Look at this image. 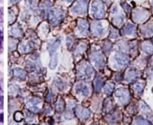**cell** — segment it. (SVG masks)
Returning <instances> with one entry per match:
<instances>
[{
  "instance_id": "cell-1",
  "label": "cell",
  "mask_w": 153,
  "mask_h": 125,
  "mask_svg": "<svg viewBox=\"0 0 153 125\" xmlns=\"http://www.w3.org/2000/svg\"><path fill=\"white\" fill-rule=\"evenodd\" d=\"M111 62H112V67L119 70L126 67L129 64V58L122 52H116L112 57Z\"/></svg>"
},
{
  "instance_id": "cell-2",
  "label": "cell",
  "mask_w": 153,
  "mask_h": 125,
  "mask_svg": "<svg viewBox=\"0 0 153 125\" xmlns=\"http://www.w3.org/2000/svg\"><path fill=\"white\" fill-rule=\"evenodd\" d=\"M90 12L94 18H103L105 16V8L102 1H100V0H93L91 2Z\"/></svg>"
},
{
  "instance_id": "cell-3",
  "label": "cell",
  "mask_w": 153,
  "mask_h": 125,
  "mask_svg": "<svg viewBox=\"0 0 153 125\" xmlns=\"http://www.w3.org/2000/svg\"><path fill=\"white\" fill-rule=\"evenodd\" d=\"M59 42H60V41L59 39H57L53 42H51V43H50L48 45V49H49V51H50V54H51L50 68L51 70H54L56 68L57 64H58V55L56 53V50H57V48L59 45Z\"/></svg>"
},
{
  "instance_id": "cell-4",
  "label": "cell",
  "mask_w": 153,
  "mask_h": 125,
  "mask_svg": "<svg viewBox=\"0 0 153 125\" xmlns=\"http://www.w3.org/2000/svg\"><path fill=\"white\" fill-rule=\"evenodd\" d=\"M78 72H79L78 73L79 77L82 79H89L94 75L93 68L85 61L81 62V63L79 64V69H78Z\"/></svg>"
},
{
  "instance_id": "cell-5",
  "label": "cell",
  "mask_w": 153,
  "mask_h": 125,
  "mask_svg": "<svg viewBox=\"0 0 153 125\" xmlns=\"http://www.w3.org/2000/svg\"><path fill=\"white\" fill-rule=\"evenodd\" d=\"M114 97H115V100L117 101V103L119 104L124 105L130 100V94H129V91L126 88L120 87V88H118L116 90V92L114 94Z\"/></svg>"
},
{
  "instance_id": "cell-6",
  "label": "cell",
  "mask_w": 153,
  "mask_h": 125,
  "mask_svg": "<svg viewBox=\"0 0 153 125\" xmlns=\"http://www.w3.org/2000/svg\"><path fill=\"white\" fill-rule=\"evenodd\" d=\"M71 12L76 15H86L88 13V1L78 0L71 7Z\"/></svg>"
},
{
  "instance_id": "cell-7",
  "label": "cell",
  "mask_w": 153,
  "mask_h": 125,
  "mask_svg": "<svg viewBox=\"0 0 153 125\" xmlns=\"http://www.w3.org/2000/svg\"><path fill=\"white\" fill-rule=\"evenodd\" d=\"M149 16V13L144 8H136L132 13V20L136 23H141L147 20Z\"/></svg>"
},
{
  "instance_id": "cell-8",
  "label": "cell",
  "mask_w": 153,
  "mask_h": 125,
  "mask_svg": "<svg viewBox=\"0 0 153 125\" xmlns=\"http://www.w3.org/2000/svg\"><path fill=\"white\" fill-rule=\"evenodd\" d=\"M50 22L53 25L59 24L63 18V11L60 8H53L50 10Z\"/></svg>"
},
{
  "instance_id": "cell-9",
  "label": "cell",
  "mask_w": 153,
  "mask_h": 125,
  "mask_svg": "<svg viewBox=\"0 0 153 125\" xmlns=\"http://www.w3.org/2000/svg\"><path fill=\"white\" fill-rule=\"evenodd\" d=\"M90 59L92 63L97 68V69H102L105 65V58L104 56L101 52L99 51H93L90 54Z\"/></svg>"
},
{
  "instance_id": "cell-10",
  "label": "cell",
  "mask_w": 153,
  "mask_h": 125,
  "mask_svg": "<svg viewBox=\"0 0 153 125\" xmlns=\"http://www.w3.org/2000/svg\"><path fill=\"white\" fill-rule=\"evenodd\" d=\"M91 27H92V33L95 36L101 37L102 35H104L105 27L102 22H94V23H92Z\"/></svg>"
},
{
  "instance_id": "cell-11",
  "label": "cell",
  "mask_w": 153,
  "mask_h": 125,
  "mask_svg": "<svg viewBox=\"0 0 153 125\" xmlns=\"http://www.w3.org/2000/svg\"><path fill=\"white\" fill-rule=\"evenodd\" d=\"M140 33L144 37H150L151 35H153V24H143L142 26H140Z\"/></svg>"
},
{
  "instance_id": "cell-12",
  "label": "cell",
  "mask_w": 153,
  "mask_h": 125,
  "mask_svg": "<svg viewBox=\"0 0 153 125\" xmlns=\"http://www.w3.org/2000/svg\"><path fill=\"white\" fill-rule=\"evenodd\" d=\"M88 32V24L86 20L79 19V33L80 35H87Z\"/></svg>"
},
{
  "instance_id": "cell-13",
  "label": "cell",
  "mask_w": 153,
  "mask_h": 125,
  "mask_svg": "<svg viewBox=\"0 0 153 125\" xmlns=\"http://www.w3.org/2000/svg\"><path fill=\"white\" fill-rule=\"evenodd\" d=\"M138 75H139V73L136 69L130 68L127 70V71L125 73V80L128 82H131V81L134 80L138 77Z\"/></svg>"
},
{
  "instance_id": "cell-14",
  "label": "cell",
  "mask_w": 153,
  "mask_h": 125,
  "mask_svg": "<svg viewBox=\"0 0 153 125\" xmlns=\"http://www.w3.org/2000/svg\"><path fill=\"white\" fill-rule=\"evenodd\" d=\"M40 104V99L37 98H31L29 100V102L27 103V108L33 112H39V107L37 106V104Z\"/></svg>"
},
{
  "instance_id": "cell-15",
  "label": "cell",
  "mask_w": 153,
  "mask_h": 125,
  "mask_svg": "<svg viewBox=\"0 0 153 125\" xmlns=\"http://www.w3.org/2000/svg\"><path fill=\"white\" fill-rule=\"evenodd\" d=\"M76 92L79 95H88L89 94V89L88 87L84 84V83H79L76 86Z\"/></svg>"
},
{
  "instance_id": "cell-16",
  "label": "cell",
  "mask_w": 153,
  "mask_h": 125,
  "mask_svg": "<svg viewBox=\"0 0 153 125\" xmlns=\"http://www.w3.org/2000/svg\"><path fill=\"white\" fill-rule=\"evenodd\" d=\"M33 50V44L31 41L22 42L19 45V51L22 53H26V52L32 51Z\"/></svg>"
},
{
  "instance_id": "cell-17",
  "label": "cell",
  "mask_w": 153,
  "mask_h": 125,
  "mask_svg": "<svg viewBox=\"0 0 153 125\" xmlns=\"http://www.w3.org/2000/svg\"><path fill=\"white\" fill-rule=\"evenodd\" d=\"M113 16V18H112V22L114 25L116 26H120L123 23V20H124V16L123 15H120L119 12H117L116 14H114L112 15Z\"/></svg>"
},
{
  "instance_id": "cell-18",
  "label": "cell",
  "mask_w": 153,
  "mask_h": 125,
  "mask_svg": "<svg viewBox=\"0 0 153 125\" xmlns=\"http://www.w3.org/2000/svg\"><path fill=\"white\" fill-rule=\"evenodd\" d=\"M123 35H133L135 33V26L131 24H127L122 31Z\"/></svg>"
},
{
  "instance_id": "cell-19",
  "label": "cell",
  "mask_w": 153,
  "mask_h": 125,
  "mask_svg": "<svg viewBox=\"0 0 153 125\" xmlns=\"http://www.w3.org/2000/svg\"><path fill=\"white\" fill-rule=\"evenodd\" d=\"M103 84H104L103 78H102L100 76H97L96 78H95V80H94V90H95L97 93L100 92V90L102 89Z\"/></svg>"
},
{
  "instance_id": "cell-20",
  "label": "cell",
  "mask_w": 153,
  "mask_h": 125,
  "mask_svg": "<svg viewBox=\"0 0 153 125\" xmlns=\"http://www.w3.org/2000/svg\"><path fill=\"white\" fill-rule=\"evenodd\" d=\"M76 112V115H78L80 119H87L90 115V112L86 108H78Z\"/></svg>"
},
{
  "instance_id": "cell-21",
  "label": "cell",
  "mask_w": 153,
  "mask_h": 125,
  "mask_svg": "<svg viewBox=\"0 0 153 125\" xmlns=\"http://www.w3.org/2000/svg\"><path fill=\"white\" fill-rule=\"evenodd\" d=\"M14 77H15L16 78L24 80V79H25V78H26V72H25L24 70H22V69L16 68V69L14 70Z\"/></svg>"
},
{
  "instance_id": "cell-22",
  "label": "cell",
  "mask_w": 153,
  "mask_h": 125,
  "mask_svg": "<svg viewBox=\"0 0 153 125\" xmlns=\"http://www.w3.org/2000/svg\"><path fill=\"white\" fill-rule=\"evenodd\" d=\"M141 50L143 51H145L146 53L152 54L153 53V45L149 41H145L141 44Z\"/></svg>"
},
{
  "instance_id": "cell-23",
  "label": "cell",
  "mask_w": 153,
  "mask_h": 125,
  "mask_svg": "<svg viewBox=\"0 0 153 125\" xmlns=\"http://www.w3.org/2000/svg\"><path fill=\"white\" fill-rule=\"evenodd\" d=\"M114 89V84L113 82H108V83H106V85L104 88V92L106 95H110L113 93Z\"/></svg>"
},
{
  "instance_id": "cell-24",
  "label": "cell",
  "mask_w": 153,
  "mask_h": 125,
  "mask_svg": "<svg viewBox=\"0 0 153 125\" xmlns=\"http://www.w3.org/2000/svg\"><path fill=\"white\" fill-rule=\"evenodd\" d=\"M144 86H145L144 83H140V82L136 83V84L133 86V91H134V93L137 94L138 95H140L142 93V91H143Z\"/></svg>"
},
{
  "instance_id": "cell-25",
  "label": "cell",
  "mask_w": 153,
  "mask_h": 125,
  "mask_svg": "<svg viewBox=\"0 0 153 125\" xmlns=\"http://www.w3.org/2000/svg\"><path fill=\"white\" fill-rule=\"evenodd\" d=\"M64 109H65V102L63 101L62 98H59L56 104V111L58 112H61Z\"/></svg>"
},
{
  "instance_id": "cell-26",
  "label": "cell",
  "mask_w": 153,
  "mask_h": 125,
  "mask_svg": "<svg viewBox=\"0 0 153 125\" xmlns=\"http://www.w3.org/2000/svg\"><path fill=\"white\" fill-rule=\"evenodd\" d=\"M134 124H151L149 121L145 119L142 116H137L134 119Z\"/></svg>"
},
{
  "instance_id": "cell-27",
  "label": "cell",
  "mask_w": 153,
  "mask_h": 125,
  "mask_svg": "<svg viewBox=\"0 0 153 125\" xmlns=\"http://www.w3.org/2000/svg\"><path fill=\"white\" fill-rule=\"evenodd\" d=\"M11 33H12V35L15 36V37H19V36L22 35V32H21V30L18 28L17 25H14V26L11 28Z\"/></svg>"
},
{
  "instance_id": "cell-28",
  "label": "cell",
  "mask_w": 153,
  "mask_h": 125,
  "mask_svg": "<svg viewBox=\"0 0 153 125\" xmlns=\"http://www.w3.org/2000/svg\"><path fill=\"white\" fill-rule=\"evenodd\" d=\"M140 109L141 110V112H146V113H149V112H150V109H149V107L143 102V101H141L140 103Z\"/></svg>"
},
{
  "instance_id": "cell-29",
  "label": "cell",
  "mask_w": 153,
  "mask_h": 125,
  "mask_svg": "<svg viewBox=\"0 0 153 125\" xmlns=\"http://www.w3.org/2000/svg\"><path fill=\"white\" fill-rule=\"evenodd\" d=\"M19 89H18V87L16 86V85H10L9 86V93L10 95H16L18 93Z\"/></svg>"
},
{
  "instance_id": "cell-30",
  "label": "cell",
  "mask_w": 153,
  "mask_h": 125,
  "mask_svg": "<svg viewBox=\"0 0 153 125\" xmlns=\"http://www.w3.org/2000/svg\"><path fill=\"white\" fill-rule=\"evenodd\" d=\"M22 119H23V113L21 112H16L15 113V120L16 121H21Z\"/></svg>"
},
{
  "instance_id": "cell-31",
  "label": "cell",
  "mask_w": 153,
  "mask_h": 125,
  "mask_svg": "<svg viewBox=\"0 0 153 125\" xmlns=\"http://www.w3.org/2000/svg\"><path fill=\"white\" fill-rule=\"evenodd\" d=\"M110 37L111 38H117L118 37V31L112 28L110 31Z\"/></svg>"
},
{
  "instance_id": "cell-32",
  "label": "cell",
  "mask_w": 153,
  "mask_h": 125,
  "mask_svg": "<svg viewBox=\"0 0 153 125\" xmlns=\"http://www.w3.org/2000/svg\"><path fill=\"white\" fill-rule=\"evenodd\" d=\"M2 41H3V29L0 25V50H2Z\"/></svg>"
},
{
  "instance_id": "cell-33",
  "label": "cell",
  "mask_w": 153,
  "mask_h": 125,
  "mask_svg": "<svg viewBox=\"0 0 153 125\" xmlns=\"http://www.w3.org/2000/svg\"><path fill=\"white\" fill-rule=\"evenodd\" d=\"M122 7H123V9H124L127 13H130V11H131V7H130V6H129L127 3L123 2V3H122Z\"/></svg>"
},
{
  "instance_id": "cell-34",
  "label": "cell",
  "mask_w": 153,
  "mask_h": 125,
  "mask_svg": "<svg viewBox=\"0 0 153 125\" xmlns=\"http://www.w3.org/2000/svg\"><path fill=\"white\" fill-rule=\"evenodd\" d=\"M111 49H112V44H111L109 41H105V50L106 51H109Z\"/></svg>"
},
{
  "instance_id": "cell-35",
  "label": "cell",
  "mask_w": 153,
  "mask_h": 125,
  "mask_svg": "<svg viewBox=\"0 0 153 125\" xmlns=\"http://www.w3.org/2000/svg\"><path fill=\"white\" fill-rule=\"evenodd\" d=\"M3 106V96H0V107Z\"/></svg>"
},
{
  "instance_id": "cell-36",
  "label": "cell",
  "mask_w": 153,
  "mask_h": 125,
  "mask_svg": "<svg viewBox=\"0 0 153 125\" xmlns=\"http://www.w3.org/2000/svg\"><path fill=\"white\" fill-rule=\"evenodd\" d=\"M4 120H3V113H0V122H3Z\"/></svg>"
},
{
  "instance_id": "cell-37",
  "label": "cell",
  "mask_w": 153,
  "mask_h": 125,
  "mask_svg": "<svg viewBox=\"0 0 153 125\" xmlns=\"http://www.w3.org/2000/svg\"><path fill=\"white\" fill-rule=\"evenodd\" d=\"M9 1H10V3H15L17 1V0H9Z\"/></svg>"
},
{
  "instance_id": "cell-38",
  "label": "cell",
  "mask_w": 153,
  "mask_h": 125,
  "mask_svg": "<svg viewBox=\"0 0 153 125\" xmlns=\"http://www.w3.org/2000/svg\"><path fill=\"white\" fill-rule=\"evenodd\" d=\"M62 1H65V2H66V1H67V2H71L72 0H62Z\"/></svg>"
},
{
  "instance_id": "cell-39",
  "label": "cell",
  "mask_w": 153,
  "mask_h": 125,
  "mask_svg": "<svg viewBox=\"0 0 153 125\" xmlns=\"http://www.w3.org/2000/svg\"><path fill=\"white\" fill-rule=\"evenodd\" d=\"M151 7H152V10H153V0H151Z\"/></svg>"
}]
</instances>
